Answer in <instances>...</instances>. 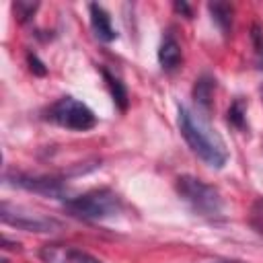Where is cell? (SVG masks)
Listing matches in <instances>:
<instances>
[{
    "label": "cell",
    "mask_w": 263,
    "mask_h": 263,
    "mask_svg": "<svg viewBox=\"0 0 263 263\" xmlns=\"http://www.w3.org/2000/svg\"><path fill=\"white\" fill-rule=\"evenodd\" d=\"M181 136L189 144V148L212 168H222L228 160V150L222 136L208 123L205 117L195 113L189 107H179L177 117Z\"/></svg>",
    "instance_id": "obj_1"
},
{
    "label": "cell",
    "mask_w": 263,
    "mask_h": 263,
    "mask_svg": "<svg viewBox=\"0 0 263 263\" xmlns=\"http://www.w3.org/2000/svg\"><path fill=\"white\" fill-rule=\"evenodd\" d=\"M101 74H103V78H105V82H107V88H109V92H111V97H113V103H115L121 111H125V109H127V88H125V84H123L115 74H111L107 68H101Z\"/></svg>",
    "instance_id": "obj_11"
},
{
    "label": "cell",
    "mask_w": 263,
    "mask_h": 263,
    "mask_svg": "<svg viewBox=\"0 0 263 263\" xmlns=\"http://www.w3.org/2000/svg\"><path fill=\"white\" fill-rule=\"evenodd\" d=\"M214 90H216V80L208 74L199 76L195 80V86H193V99L197 103V107H201L205 113L212 109V101H214Z\"/></svg>",
    "instance_id": "obj_10"
},
{
    "label": "cell",
    "mask_w": 263,
    "mask_h": 263,
    "mask_svg": "<svg viewBox=\"0 0 263 263\" xmlns=\"http://www.w3.org/2000/svg\"><path fill=\"white\" fill-rule=\"evenodd\" d=\"M66 210L80 220H107L121 212V197L115 191L101 187L78 197H70L66 201Z\"/></svg>",
    "instance_id": "obj_2"
},
{
    "label": "cell",
    "mask_w": 263,
    "mask_h": 263,
    "mask_svg": "<svg viewBox=\"0 0 263 263\" xmlns=\"http://www.w3.org/2000/svg\"><path fill=\"white\" fill-rule=\"evenodd\" d=\"M210 263H245V261H238V259H216V261H210Z\"/></svg>",
    "instance_id": "obj_19"
},
{
    "label": "cell",
    "mask_w": 263,
    "mask_h": 263,
    "mask_svg": "<svg viewBox=\"0 0 263 263\" xmlns=\"http://www.w3.org/2000/svg\"><path fill=\"white\" fill-rule=\"evenodd\" d=\"M228 123L236 129H245V125H247V107L240 99H234L232 105L228 107Z\"/></svg>",
    "instance_id": "obj_13"
},
{
    "label": "cell",
    "mask_w": 263,
    "mask_h": 263,
    "mask_svg": "<svg viewBox=\"0 0 263 263\" xmlns=\"http://www.w3.org/2000/svg\"><path fill=\"white\" fill-rule=\"evenodd\" d=\"M37 2H27V0H18V2H14V12H16V16H18V21H29L33 14H35V10H37Z\"/></svg>",
    "instance_id": "obj_16"
},
{
    "label": "cell",
    "mask_w": 263,
    "mask_h": 263,
    "mask_svg": "<svg viewBox=\"0 0 263 263\" xmlns=\"http://www.w3.org/2000/svg\"><path fill=\"white\" fill-rule=\"evenodd\" d=\"M88 12H90V27H92L97 39H101L105 43L117 39V31H115V27L111 23V16L101 4H90Z\"/></svg>",
    "instance_id": "obj_9"
},
{
    "label": "cell",
    "mask_w": 263,
    "mask_h": 263,
    "mask_svg": "<svg viewBox=\"0 0 263 263\" xmlns=\"http://www.w3.org/2000/svg\"><path fill=\"white\" fill-rule=\"evenodd\" d=\"M175 10H177V12H183L185 16H191V8H189L185 2H175Z\"/></svg>",
    "instance_id": "obj_18"
},
{
    "label": "cell",
    "mask_w": 263,
    "mask_h": 263,
    "mask_svg": "<svg viewBox=\"0 0 263 263\" xmlns=\"http://www.w3.org/2000/svg\"><path fill=\"white\" fill-rule=\"evenodd\" d=\"M39 257L43 263H103L97 257H92L72 245H60V242L43 245L39 251Z\"/></svg>",
    "instance_id": "obj_7"
},
{
    "label": "cell",
    "mask_w": 263,
    "mask_h": 263,
    "mask_svg": "<svg viewBox=\"0 0 263 263\" xmlns=\"http://www.w3.org/2000/svg\"><path fill=\"white\" fill-rule=\"evenodd\" d=\"M6 181H10L12 185H18V187H23L27 191H35V193L49 195V197H55V199H66V201L70 199V197H66L68 195V187L60 179H53V177L12 173V175H6Z\"/></svg>",
    "instance_id": "obj_6"
},
{
    "label": "cell",
    "mask_w": 263,
    "mask_h": 263,
    "mask_svg": "<svg viewBox=\"0 0 263 263\" xmlns=\"http://www.w3.org/2000/svg\"><path fill=\"white\" fill-rule=\"evenodd\" d=\"M249 224L251 228L263 238V197H257L249 210Z\"/></svg>",
    "instance_id": "obj_14"
},
{
    "label": "cell",
    "mask_w": 263,
    "mask_h": 263,
    "mask_svg": "<svg viewBox=\"0 0 263 263\" xmlns=\"http://www.w3.org/2000/svg\"><path fill=\"white\" fill-rule=\"evenodd\" d=\"M27 60H29V64H31V70H33L35 74L43 76V74L47 72V68L43 66V62H41V60H39V58H37L35 53H29V58H27Z\"/></svg>",
    "instance_id": "obj_17"
},
{
    "label": "cell",
    "mask_w": 263,
    "mask_h": 263,
    "mask_svg": "<svg viewBox=\"0 0 263 263\" xmlns=\"http://www.w3.org/2000/svg\"><path fill=\"white\" fill-rule=\"evenodd\" d=\"M179 197L199 216L205 218H218L222 214V195L220 191L191 175H181L175 183Z\"/></svg>",
    "instance_id": "obj_3"
},
{
    "label": "cell",
    "mask_w": 263,
    "mask_h": 263,
    "mask_svg": "<svg viewBox=\"0 0 263 263\" xmlns=\"http://www.w3.org/2000/svg\"><path fill=\"white\" fill-rule=\"evenodd\" d=\"M251 41H253V47H255L257 68L263 70V29L259 25H253V29H251Z\"/></svg>",
    "instance_id": "obj_15"
},
{
    "label": "cell",
    "mask_w": 263,
    "mask_h": 263,
    "mask_svg": "<svg viewBox=\"0 0 263 263\" xmlns=\"http://www.w3.org/2000/svg\"><path fill=\"white\" fill-rule=\"evenodd\" d=\"M158 62L162 66V70L171 72V70H177L183 62V51H181V45L177 41V37L166 31L162 41H160V47H158Z\"/></svg>",
    "instance_id": "obj_8"
},
{
    "label": "cell",
    "mask_w": 263,
    "mask_h": 263,
    "mask_svg": "<svg viewBox=\"0 0 263 263\" xmlns=\"http://www.w3.org/2000/svg\"><path fill=\"white\" fill-rule=\"evenodd\" d=\"M208 10L212 14V21L220 27V31L224 35H228L232 29V6L226 2H210Z\"/></svg>",
    "instance_id": "obj_12"
},
{
    "label": "cell",
    "mask_w": 263,
    "mask_h": 263,
    "mask_svg": "<svg viewBox=\"0 0 263 263\" xmlns=\"http://www.w3.org/2000/svg\"><path fill=\"white\" fill-rule=\"evenodd\" d=\"M47 119L72 132H86L97 125V115L92 113V109L74 97L58 99L47 109Z\"/></svg>",
    "instance_id": "obj_4"
},
{
    "label": "cell",
    "mask_w": 263,
    "mask_h": 263,
    "mask_svg": "<svg viewBox=\"0 0 263 263\" xmlns=\"http://www.w3.org/2000/svg\"><path fill=\"white\" fill-rule=\"evenodd\" d=\"M0 218H2L4 224H10V226L27 230V232H53V230L60 228L58 220H53L49 216H43V214H37V212H29L25 208L10 205L8 201L2 203Z\"/></svg>",
    "instance_id": "obj_5"
}]
</instances>
